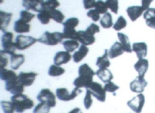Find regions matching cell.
<instances>
[{
    "label": "cell",
    "instance_id": "836d02e7",
    "mask_svg": "<svg viewBox=\"0 0 155 113\" xmlns=\"http://www.w3.org/2000/svg\"><path fill=\"white\" fill-rule=\"evenodd\" d=\"M65 73V69L60 66L52 65L49 69L48 74L50 76H60Z\"/></svg>",
    "mask_w": 155,
    "mask_h": 113
},
{
    "label": "cell",
    "instance_id": "e575fe53",
    "mask_svg": "<svg viewBox=\"0 0 155 113\" xmlns=\"http://www.w3.org/2000/svg\"><path fill=\"white\" fill-rule=\"evenodd\" d=\"M60 5V4L58 2V0H47L43 3V9L48 11L53 10V9H56V8Z\"/></svg>",
    "mask_w": 155,
    "mask_h": 113
},
{
    "label": "cell",
    "instance_id": "603a6c76",
    "mask_svg": "<svg viewBox=\"0 0 155 113\" xmlns=\"http://www.w3.org/2000/svg\"><path fill=\"white\" fill-rule=\"evenodd\" d=\"M124 53V51L121 46L120 43L118 42H115V43L111 46L110 50L108 51V57L110 59H114V58L123 55Z\"/></svg>",
    "mask_w": 155,
    "mask_h": 113
},
{
    "label": "cell",
    "instance_id": "b9f144b4",
    "mask_svg": "<svg viewBox=\"0 0 155 113\" xmlns=\"http://www.w3.org/2000/svg\"><path fill=\"white\" fill-rule=\"evenodd\" d=\"M0 66L1 68H5V66H7L8 63H9V54H7L6 53H5L3 50H1L0 52Z\"/></svg>",
    "mask_w": 155,
    "mask_h": 113
},
{
    "label": "cell",
    "instance_id": "ffe728a7",
    "mask_svg": "<svg viewBox=\"0 0 155 113\" xmlns=\"http://www.w3.org/2000/svg\"><path fill=\"white\" fill-rule=\"evenodd\" d=\"M143 18L146 24L150 28L155 29V8H150L143 12Z\"/></svg>",
    "mask_w": 155,
    "mask_h": 113
},
{
    "label": "cell",
    "instance_id": "52a82bcc",
    "mask_svg": "<svg viewBox=\"0 0 155 113\" xmlns=\"http://www.w3.org/2000/svg\"><path fill=\"white\" fill-rule=\"evenodd\" d=\"M80 93H82V90L77 87L72 91V92H69L68 90L65 88H59L56 92V97L61 101H70L74 99Z\"/></svg>",
    "mask_w": 155,
    "mask_h": 113
},
{
    "label": "cell",
    "instance_id": "277c9868",
    "mask_svg": "<svg viewBox=\"0 0 155 113\" xmlns=\"http://www.w3.org/2000/svg\"><path fill=\"white\" fill-rule=\"evenodd\" d=\"M2 46L3 48V51L7 54L11 56L15 53L16 49L15 43L13 42V34L10 32H6L2 36Z\"/></svg>",
    "mask_w": 155,
    "mask_h": 113
},
{
    "label": "cell",
    "instance_id": "7c38bea8",
    "mask_svg": "<svg viewBox=\"0 0 155 113\" xmlns=\"http://www.w3.org/2000/svg\"><path fill=\"white\" fill-rule=\"evenodd\" d=\"M43 0H23L22 6L26 8V10L39 12L43 9Z\"/></svg>",
    "mask_w": 155,
    "mask_h": 113
},
{
    "label": "cell",
    "instance_id": "d6986e66",
    "mask_svg": "<svg viewBox=\"0 0 155 113\" xmlns=\"http://www.w3.org/2000/svg\"><path fill=\"white\" fill-rule=\"evenodd\" d=\"M12 16V13L5 12H3V11L0 12V28H1L2 32H3L4 33L7 32V28L9 26Z\"/></svg>",
    "mask_w": 155,
    "mask_h": 113
},
{
    "label": "cell",
    "instance_id": "ab89813d",
    "mask_svg": "<svg viewBox=\"0 0 155 113\" xmlns=\"http://www.w3.org/2000/svg\"><path fill=\"white\" fill-rule=\"evenodd\" d=\"M106 5L111 10V12L115 14L118 12V0H107Z\"/></svg>",
    "mask_w": 155,
    "mask_h": 113
},
{
    "label": "cell",
    "instance_id": "74e56055",
    "mask_svg": "<svg viewBox=\"0 0 155 113\" xmlns=\"http://www.w3.org/2000/svg\"><path fill=\"white\" fill-rule=\"evenodd\" d=\"M127 26V21L123 16H120L115 24L114 25V29L117 31H120L124 29Z\"/></svg>",
    "mask_w": 155,
    "mask_h": 113
},
{
    "label": "cell",
    "instance_id": "ba28073f",
    "mask_svg": "<svg viewBox=\"0 0 155 113\" xmlns=\"http://www.w3.org/2000/svg\"><path fill=\"white\" fill-rule=\"evenodd\" d=\"M87 90H88L93 96L95 97L100 102H104L106 100V91L103 86L100 83L93 82L90 86L87 87Z\"/></svg>",
    "mask_w": 155,
    "mask_h": 113
},
{
    "label": "cell",
    "instance_id": "d4e9b609",
    "mask_svg": "<svg viewBox=\"0 0 155 113\" xmlns=\"http://www.w3.org/2000/svg\"><path fill=\"white\" fill-rule=\"evenodd\" d=\"M117 36L120 40V43L121 46L123 48L124 51L127 52V53H131L133 50H132L131 46H130V43L128 36L125 35V34L122 33V32H118Z\"/></svg>",
    "mask_w": 155,
    "mask_h": 113
},
{
    "label": "cell",
    "instance_id": "4fadbf2b",
    "mask_svg": "<svg viewBox=\"0 0 155 113\" xmlns=\"http://www.w3.org/2000/svg\"><path fill=\"white\" fill-rule=\"evenodd\" d=\"M73 56L70 55V53L67 51H60L56 53V56H55L54 59V65L56 66H60L63 64H66V63H69L70 60H71V58Z\"/></svg>",
    "mask_w": 155,
    "mask_h": 113
},
{
    "label": "cell",
    "instance_id": "7a4b0ae2",
    "mask_svg": "<svg viewBox=\"0 0 155 113\" xmlns=\"http://www.w3.org/2000/svg\"><path fill=\"white\" fill-rule=\"evenodd\" d=\"M79 25V19L77 18H70L66 22H63V36L64 39H70L76 40L77 32L75 28Z\"/></svg>",
    "mask_w": 155,
    "mask_h": 113
},
{
    "label": "cell",
    "instance_id": "5bb4252c",
    "mask_svg": "<svg viewBox=\"0 0 155 113\" xmlns=\"http://www.w3.org/2000/svg\"><path fill=\"white\" fill-rule=\"evenodd\" d=\"M76 40H77L80 43H82V45H84V46H90V45L94 44L95 42V37L88 35L86 32V31L80 30L77 32Z\"/></svg>",
    "mask_w": 155,
    "mask_h": 113
},
{
    "label": "cell",
    "instance_id": "bcb514c9",
    "mask_svg": "<svg viewBox=\"0 0 155 113\" xmlns=\"http://www.w3.org/2000/svg\"><path fill=\"white\" fill-rule=\"evenodd\" d=\"M87 16L89 18L92 19V20L94 22H97V21L100 20V19H101L100 13L96 9H91V10L87 12Z\"/></svg>",
    "mask_w": 155,
    "mask_h": 113
},
{
    "label": "cell",
    "instance_id": "4316f807",
    "mask_svg": "<svg viewBox=\"0 0 155 113\" xmlns=\"http://www.w3.org/2000/svg\"><path fill=\"white\" fill-rule=\"evenodd\" d=\"M89 52V49L87 46L81 45L79 48L78 51L75 52L73 55V59L75 63H80V61L83 60Z\"/></svg>",
    "mask_w": 155,
    "mask_h": 113
},
{
    "label": "cell",
    "instance_id": "5b68a950",
    "mask_svg": "<svg viewBox=\"0 0 155 113\" xmlns=\"http://www.w3.org/2000/svg\"><path fill=\"white\" fill-rule=\"evenodd\" d=\"M37 100L50 107H54L56 105V96L49 89H44L39 92L37 95Z\"/></svg>",
    "mask_w": 155,
    "mask_h": 113
},
{
    "label": "cell",
    "instance_id": "ac0fdd59",
    "mask_svg": "<svg viewBox=\"0 0 155 113\" xmlns=\"http://www.w3.org/2000/svg\"><path fill=\"white\" fill-rule=\"evenodd\" d=\"M25 62V56L23 55L13 53L10 56V67L13 70H17Z\"/></svg>",
    "mask_w": 155,
    "mask_h": 113
},
{
    "label": "cell",
    "instance_id": "e0dca14e",
    "mask_svg": "<svg viewBox=\"0 0 155 113\" xmlns=\"http://www.w3.org/2000/svg\"><path fill=\"white\" fill-rule=\"evenodd\" d=\"M145 12L142 6H130L127 8V12L130 20L134 22Z\"/></svg>",
    "mask_w": 155,
    "mask_h": 113
},
{
    "label": "cell",
    "instance_id": "83f0119b",
    "mask_svg": "<svg viewBox=\"0 0 155 113\" xmlns=\"http://www.w3.org/2000/svg\"><path fill=\"white\" fill-rule=\"evenodd\" d=\"M96 66H98L101 69H107V68L110 66V63L109 59H108L107 49H106L105 52H104V54L102 56L97 58Z\"/></svg>",
    "mask_w": 155,
    "mask_h": 113
},
{
    "label": "cell",
    "instance_id": "30bf717a",
    "mask_svg": "<svg viewBox=\"0 0 155 113\" xmlns=\"http://www.w3.org/2000/svg\"><path fill=\"white\" fill-rule=\"evenodd\" d=\"M145 103V98L143 94H138L135 97H134L131 100L127 102V106L131 108L134 112H141L142 108Z\"/></svg>",
    "mask_w": 155,
    "mask_h": 113
},
{
    "label": "cell",
    "instance_id": "9a60e30c",
    "mask_svg": "<svg viewBox=\"0 0 155 113\" xmlns=\"http://www.w3.org/2000/svg\"><path fill=\"white\" fill-rule=\"evenodd\" d=\"M37 73H23L21 72L18 76L19 80L24 86H32L34 82Z\"/></svg>",
    "mask_w": 155,
    "mask_h": 113
},
{
    "label": "cell",
    "instance_id": "1f68e13d",
    "mask_svg": "<svg viewBox=\"0 0 155 113\" xmlns=\"http://www.w3.org/2000/svg\"><path fill=\"white\" fill-rule=\"evenodd\" d=\"M37 18L42 24L46 25V24L50 22L51 16H50V13L49 11L46 10V9H43L41 12H39V14L37 15Z\"/></svg>",
    "mask_w": 155,
    "mask_h": 113
},
{
    "label": "cell",
    "instance_id": "8d00e7d4",
    "mask_svg": "<svg viewBox=\"0 0 155 113\" xmlns=\"http://www.w3.org/2000/svg\"><path fill=\"white\" fill-rule=\"evenodd\" d=\"M94 8H95L96 10L99 12L100 14H106L107 12V6L106 5V2H103L102 0H98V1H97Z\"/></svg>",
    "mask_w": 155,
    "mask_h": 113
},
{
    "label": "cell",
    "instance_id": "f6af8a7d",
    "mask_svg": "<svg viewBox=\"0 0 155 113\" xmlns=\"http://www.w3.org/2000/svg\"><path fill=\"white\" fill-rule=\"evenodd\" d=\"M104 89L106 92H115V91H117V89H119V86H116L112 82H109L106 83L105 86H104Z\"/></svg>",
    "mask_w": 155,
    "mask_h": 113
},
{
    "label": "cell",
    "instance_id": "7dc6e473",
    "mask_svg": "<svg viewBox=\"0 0 155 113\" xmlns=\"http://www.w3.org/2000/svg\"><path fill=\"white\" fill-rule=\"evenodd\" d=\"M84 6L86 9H91L95 6L96 4V0H84Z\"/></svg>",
    "mask_w": 155,
    "mask_h": 113
},
{
    "label": "cell",
    "instance_id": "d6a6232c",
    "mask_svg": "<svg viewBox=\"0 0 155 113\" xmlns=\"http://www.w3.org/2000/svg\"><path fill=\"white\" fill-rule=\"evenodd\" d=\"M49 12H50L52 19H53L57 23H63L65 16L61 11L57 10V9H53V10H50Z\"/></svg>",
    "mask_w": 155,
    "mask_h": 113
},
{
    "label": "cell",
    "instance_id": "f546056e",
    "mask_svg": "<svg viewBox=\"0 0 155 113\" xmlns=\"http://www.w3.org/2000/svg\"><path fill=\"white\" fill-rule=\"evenodd\" d=\"M100 22H101V25L103 28L110 29L111 26H113L112 15L109 12H107V13L103 15V17L100 20Z\"/></svg>",
    "mask_w": 155,
    "mask_h": 113
},
{
    "label": "cell",
    "instance_id": "c3c4849f",
    "mask_svg": "<svg viewBox=\"0 0 155 113\" xmlns=\"http://www.w3.org/2000/svg\"><path fill=\"white\" fill-rule=\"evenodd\" d=\"M153 1V0H142L141 6L143 7V8L145 11L147 10L148 8H150L149 7H150V5Z\"/></svg>",
    "mask_w": 155,
    "mask_h": 113
},
{
    "label": "cell",
    "instance_id": "3957f363",
    "mask_svg": "<svg viewBox=\"0 0 155 113\" xmlns=\"http://www.w3.org/2000/svg\"><path fill=\"white\" fill-rule=\"evenodd\" d=\"M63 39H64L63 33H60L58 32L51 33V32L46 31L43 33L41 37L37 39V42H41L45 45H48V46H56L58 43L62 42Z\"/></svg>",
    "mask_w": 155,
    "mask_h": 113
},
{
    "label": "cell",
    "instance_id": "44dd1931",
    "mask_svg": "<svg viewBox=\"0 0 155 113\" xmlns=\"http://www.w3.org/2000/svg\"><path fill=\"white\" fill-rule=\"evenodd\" d=\"M148 60L145 59H139L137 62L136 64L134 65V69H136V71L137 72L139 76L144 77L145 73H147V69H148Z\"/></svg>",
    "mask_w": 155,
    "mask_h": 113
},
{
    "label": "cell",
    "instance_id": "d590c367",
    "mask_svg": "<svg viewBox=\"0 0 155 113\" xmlns=\"http://www.w3.org/2000/svg\"><path fill=\"white\" fill-rule=\"evenodd\" d=\"M1 105H2V110L4 113H13L15 111V106L12 102L8 101H2L1 102Z\"/></svg>",
    "mask_w": 155,
    "mask_h": 113
},
{
    "label": "cell",
    "instance_id": "9c48e42d",
    "mask_svg": "<svg viewBox=\"0 0 155 113\" xmlns=\"http://www.w3.org/2000/svg\"><path fill=\"white\" fill-rule=\"evenodd\" d=\"M37 42V39L32 36H26L23 35H19L16 36L15 43L16 49L19 50H24V49H28L31 46L36 43Z\"/></svg>",
    "mask_w": 155,
    "mask_h": 113
},
{
    "label": "cell",
    "instance_id": "484cf974",
    "mask_svg": "<svg viewBox=\"0 0 155 113\" xmlns=\"http://www.w3.org/2000/svg\"><path fill=\"white\" fill-rule=\"evenodd\" d=\"M96 75L98 76L100 79L103 81V82L107 83L110 82L111 80L114 79L113 74L110 71L109 69H98L96 73Z\"/></svg>",
    "mask_w": 155,
    "mask_h": 113
},
{
    "label": "cell",
    "instance_id": "2e32d148",
    "mask_svg": "<svg viewBox=\"0 0 155 113\" xmlns=\"http://www.w3.org/2000/svg\"><path fill=\"white\" fill-rule=\"evenodd\" d=\"M132 50L136 53L138 59H143L147 54V46L145 42H135L132 46Z\"/></svg>",
    "mask_w": 155,
    "mask_h": 113
},
{
    "label": "cell",
    "instance_id": "cb8c5ba5",
    "mask_svg": "<svg viewBox=\"0 0 155 113\" xmlns=\"http://www.w3.org/2000/svg\"><path fill=\"white\" fill-rule=\"evenodd\" d=\"M78 73L79 76H82V77L90 79H93L94 76L96 74V73H94V70L86 63L85 64H83L82 66H80L79 67Z\"/></svg>",
    "mask_w": 155,
    "mask_h": 113
},
{
    "label": "cell",
    "instance_id": "ee69618b",
    "mask_svg": "<svg viewBox=\"0 0 155 113\" xmlns=\"http://www.w3.org/2000/svg\"><path fill=\"white\" fill-rule=\"evenodd\" d=\"M92 95L91 94V92L87 90V94H86V96L84 97V106H85L86 109H89L91 108V106L92 105L93 100H92Z\"/></svg>",
    "mask_w": 155,
    "mask_h": 113
},
{
    "label": "cell",
    "instance_id": "8fae6325",
    "mask_svg": "<svg viewBox=\"0 0 155 113\" xmlns=\"http://www.w3.org/2000/svg\"><path fill=\"white\" fill-rule=\"evenodd\" d=\"M147 86V82L144 79V77L138 76L133 82H130V88L134 92L142 93L144 91V89Z\"/></svg>",
    "mask_w": 155,
    "mask_h": 113
},
{
    "label": "cell",
    "instance_id": "8992f818",
    "mask_svg": "<svg viewBox=\"0 0 155 113\" xmlns=\"http://www.w3.org/2000/svg\"><path fill=\"white\" fill-rule=\"evenodd\" d=\"M24 86L20 82L18 76L12 78L8 80L5 83V89L7 92H9L11 94L17 95L22 94L24 91Z\"/></svg>",
    "mask_w": 155,
    "mask_h": 113
},
{
    "label": "cell",
    "instance_id": "681fc988",
    "mask_svg": "<svg viewBox=\"0 0 155 113\" xmlns=\"http://www.w3.org/2000/svg\"><path fill=\"white\" fill-rule=\"evenodd\" d=\"M69 113H83V112H82V111L80 110V108H75L74 109H73L72 111H70Z\"/></svg>",
    "mask_w": 155,
    "mask_h": 113
},
{
    "label": "cell",
    "instance_id": "7402d4cb",
    "mask_svg": "<svg viewBox=\"0 0 155 113\" xmlns=\"http://www.w3.org/2000/svg\"><path fill=\"white\" fill-rule=\"evenodd\" d=\"M30 30V25L19 19L14 23V31L17 33H26Z\"/></svg>",
    "mask_w": 155,
    "mask_h": 113
},
{
    "label": "cell",
    "instance_id": "6da1fadb",
    "mask_svg": "<svg viewBox=\"0 0 155 113\" xmlns=\"http://www.w3.org/2000/svg\"><path fill=\"white\" fill-rule=\"evenodd\" d=\"M11 102L15 106V111L22 113L25 110L30 109L34 106V102L32 99L28 98L27 95L23 94L14 95L11 97Z\"/></svg>",
    "mask_w": 155,
    "mask_h": 113
},
{
    "label": "cell",
    "instance_id": "7bdbcfd3",
    "mask_svg": "<svg viewBox=\"0 0 155 113\" xmlns=\"http://www.w3.org/2000/svg\"><path fill=\"white\" fill-rule=\"evenodd\" d=\"M100 32V27L95 23L91 24V25H90V26L86 29V32H87L88 35H90V36H94V35H95L96 33H97V32Z\"/></svg>",
    "mask_w": 155,
    "mask_h": 113
},
{
    "label": "cell",
    "instance_id": "4dcf8cb0",
    "mask_svg": "<svg viewBox=\"0 0 155 113\" xmlns=\"http://www.w3.org/2000/svg\"><path fill=\"white\" fill-rule=\"evenodd\" d=\"M0 76H1V79L2 81L6 82L17 76H16L15 72L12 71V70L6 69L5 68H1V70H0Z\"/></svg>",
    "mask_w": 155,
    "mask_h": 113
},
{
    "label": "cell",
    "instance_id": "f1b7e54d",
    "mask_svg": "<svg viewBox=\"0 0 155 113\" xmlns=\"http://www.w3.org/2000/svg\"><path fill=\"white\" fill-rule=\"evenodd\" d=\"M63 45L66 51L71 53V52L75 51V49L79 47V42L77 40H74V39H69V40H66L65 42H63Z\"/></svg>",
    "mask_w": 155,
    "mask_h": 113
},
{
    "label": "cell",
    "instance_id": "60d3db41",
    "mask_svg": "<svg viewBox=\"0 0 155 113\" xmlns=\"http://www.w3.org/2000/svg\"><path fill=\"white\" fill-rule=\"evenodd\" d=\"M34 17L35 14L31 13L28 10H22L20 12V19L27 23H29Z\"/></svg>",
    "mask_w": 155,
    "mask_h": 113
},
{
    "label": "cell",
    "instance_id": "f35d334b",
    "mask_svg": "<svg viewBox=\"0 0 155 113\" xmlns=\"http://www.w3.org/2000/svg\"><path fill=\"white\" fill-rule=\"evenodd\" d=\"M50 108L51 107H50L49 105L40 102L35 107V108L33 109V113H49Z\"/></svg>",
    "mask_w": 155,
    "mask_h": 113
}]
</instances>
